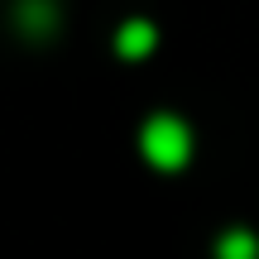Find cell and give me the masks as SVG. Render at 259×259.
<instances>
[{"instance_id": "obj_1", "label": "cell", "mask_w": 259, "mask_h": 259, "mask_svg": "<svg viewBox=\"0 0 259 259\" xmlns=\"http://www.w3.org/2000/svg\"><path fill=\"white\" fill-rule=\"evenodd\" d=\"M139 149H144V158L154 168L173 173V168H183L192 158V130L178 115H149L144 130H139Z\"/></svg>"}, {"instance_id": "obj_2", "label": "cell", "mask_w": 259, "mask_h": 259, "mask_svg": "<svg viewBox=\"0 0 259 259\" xmlns=\"http://www.w3.org/2000/svg\"><path fill=\"white\" fill-rule=\"evenodd\" d=\"M15 29L29 38H48L58 34V24H63V10H58V0H15Z\"/></svg>"}, {"instance_id": "obj_4", "label": "cell", "mask_w": 259, "mask_h": 259, "mask_svg": "<svg viewBox=\"0 0 259 259\" xmlns=\"http://www.w3.org/2000/svg\"><path fill=\"white\" fill-rule=\"evenodd\" d=\"M216 259H259V240L250 231H226L216 245Z\"/></svg>"}, {"instance_id": "obj_3", "label": "cell", "mask_w": 259, "mask_h": 259, "mask_svg": "<svg viewBox=\"0 0 259 259\" xmlns=\"http://www.w3.org/2000/svg\"><path fill=\"white\" fill-rule=\"evenodd\" d=\"M154 44H158V29L149 24V19H125L120 29H115V53L120 58H149L154 53Z\"/></svg>"}]
</instances>
